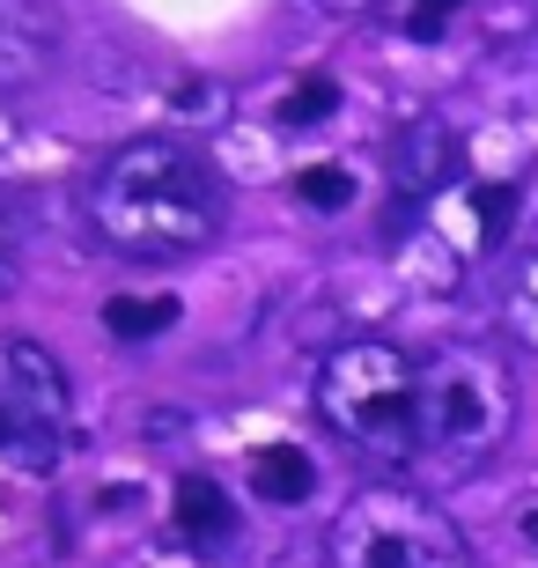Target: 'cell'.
Listing matches in <instances>:
<instances>
[{"mask_svg": "<svg viewBox=\"0 0 538 568\" xmlns=\"http://www.w3.org/2000/svg\"><path fill=\"white\" fill-rule=\"evenodd\" d=\"M82 214L97 230V244H111L125 258H185L222 236L229 185L200 148L148 133V141L111 148L104 163L89 170Z\"/></svg>", "mask_w": 538, "mask_h": 568, "instance_id": "6da1fadb", "label": "cell"}, {"mask_svg": "<svg viewBox=\"0 0 538 568\" xmlns=\"http://www.w3.org/2000/svg\"><path fill=\"white\" fill-rule=\"evenodd\" d=\"M317 414L362 458L406 465L420 450V362L392 339H339L317 369Z\"/></svg>", "mask_w": 538, "mask_h": 568, "instance_id": "7a4b0ae2", "label": "cell"}, {"mask_svg": "<svg viewBox=\"0 0 538 568\" xmlns=\"http://www.w3.org/2000/svg\"><path fill=\"white\" fill-rule=\"evenodd\" d=\"M509 428H517V384L495 347L457 339L420 362V450H435L450 473H473L509 443Z\"/></svg>", "mask_w": 538, "mask_h": 568, "instance_id": "3957f363", "label": "cell"}, {"mask_svg": "<svg viewBox=\"0 0 538 568\" xmlns=\"http://www.w3.org/2000/svg\"><path fill=\"white\" fill-rule=\"evenodd\" d=\"M332 568H473L465 531L414 487H362L325 531Z\"/></svg>", "mask_w": 538, "mask_h": 568, "instance_id": "277c9868", "label": "cell"}, {"mask_svg": "<svg viewBox=\"0 0 538 568\" xmlns=\"http://www.w3.org/2000/svg\"><path fill=\"white\" fill-rule=\"evenodd\" d=\"M60 60V16L52 0H0V89H30Z\"/></svg>", "mask_w": 538, "mask_h": 568, "instance_id": "5b68a950", "label": "cell"}, {"mask_svg": "<svg viewBox=\"0 0 538 568\" xmlns=\"http://www.w3.org/2000/svg\"><path fill=\"white\" fill-rule=\"evenodd\" d=\"M392 178L398 192H435L457 178V133L443 119H406V133H392Z\"/></svg>", "mask_w": 538, "mask_h": 568, "instance_id": "8992f818", "label": "cell"}, {"mask_svg": "<svg viewBox=\"0 0 538 568\" xmlns=\"http://www.w3.org/2000/svg\"><path fill=\"white\" fill-rule=\"evenodd\" d=\"M170 525H177V539H192L200 554H214L229 531H236V509H229V495H222L214 480H200V473H192V480L177 487V509H170Z\"/></svg>", "mask_w": 538, "mask_h": 568, "instance_id": "52a82bcc", "label": "cell"}, {"mask_svg": "<svg viewBox=\"0 0 538 568\" xmlns=\"http://www.w3.org/2000/svg\"><path fill=\"white\" fill-rule=\"evenodd\" d=\"M251 487H258L266 503H303L317 487V465L303 458V450H288V443H266V450L251 458Z\"/></svg>", "mask_w": 538, "mask_h": 568, "instance_id": "ba28073f", "label": "cell"}, {"mask_svg": "<svg viewBox=\"0 0 538 568\" xmlns=\"http://www.w3.org/2000/svg\"><path fill=\"white\" fill-rule=\"evenodd\" d=\"M104 325L119 339H155L177 325V295H111L104 303Z\"/></svg>", "mask_w": 538, "mask_h": 568, "instance_id": "9c48e42d", "label": "cell"}, {"mask_svg": "<svg viewBox=\"0 0 538 568\" xmlns=\"http://www.w3.org/2000/svg\"><path fill=\"white\" fill-rule=\"evenodd\" d=\"M501 333L538 355V252H524V266L509 274V288H501Z\"/></svg>", "mask_w": 538, "mask_h": 568, "instance_id": "30bf717a", "label": "cell"}, {"mask_svg": "<svg viewBox=\"0 0 538 568\" xmlns=\"http://www.w3.org/2000/svg\"><path fill=\"white\" fill-rule=\"evenodd\" d=\"M457 8H465V0H406V8H398V22H406V38H435Z\"/></svg>", "mask_w": 538, "mask_h": 568, "instance_id": "8fae6325", "label": "cell"}, {"mask_svg": "<svg viewBox=\"0 0 538 568\" xmlns=\"http://www.w3.org/2000/svg\"><path fill=\"white\" fill-rule=\"evenodd\" d=\"M295 192H303V200H317V207H347V170H303V178H295Z\"/></svg>", "mask_w": 538, "mask_h": 568, "instance_id": "7c38bea8", "label": "cell"}, {"mask_svg": "<svg viewBox=\"0 0 538 568\" xmlns=\"http://www.w3.org/2000/svg\"><path fill=\"white\" fill-rule=\"evenodd\" d=\"M325 111H332V82H303L288 104H281V119H288V126H311V119H325Z\"/></svg>", "mask_w": 538, "mask_h": 568, "instance_id": "4fadbf2b", "label": "cell"}, {"mask_svg": "<svg viewBox=\"0 0 538 568\" xmlns=\"http://www.w3.org/2000/svg\"><path fill=\"white\" fill-rule=\"evenodd\" d=\"M311 8H325V16H376L384 0H311Z\"/></svg>", "mask_w": 538, "mask_h": 568, "instance_id": "5bb4252c", "label": "cell"}, {"mask_svg": "<svg viewBox=\"0 0 538 568\" xmlns=\"http://www.w3.org/2000/svg\"><path fill=\"white\" fill-rule=\"evenodd\" d=\"M16 288V244H8V222H0V295Z\"/></svg>", "mask_w": 538, "mask_h": 568, "instance_id": "9a60e30c", "label": "cell"}, {"mask_svg": "<svg viewBox=\"0 0 538 568\" xmlns=\"http://www.w3.org/2000/svg\"><path fill=\"white\" fill-rule=\"evenodd\" d=\"M524 539H531V547H538V509H531V517H524Z\"/></svg>", "mask_w": 538, "mask_h": 568, "instance_id": "2e32d148", "label": "cell"}]
</instances>
